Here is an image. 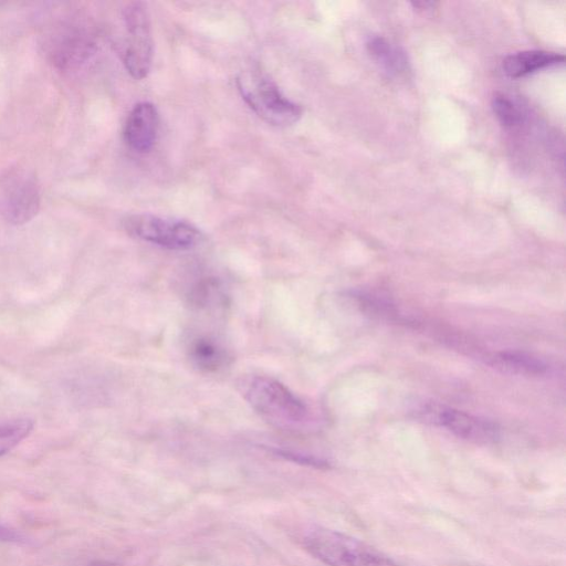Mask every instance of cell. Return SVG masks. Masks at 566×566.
Returning a JSON list of instances; mask_svg holds the SVG:
<instances>
[{"mask_svg":"<svg viewBox=\"0 0 566 566\" xmlns=\"http://www.w3.org/2000/svg\"><path fill=\"white\" fill-rule=\"evenodd\" d=\"M239 388L251 408L279 429L296 430L308 417L306 403L275 378L247 376L241 379Z\"/></svg>","mask_w":566,"mask_h":566,"instance_id":"obj_1","label":"cell"},{"mask_svg":"<svg viewBox=\"0 0 566 566\" xmlns=\"http://www.w3.org/2000/svg\"><path fill=\"white\" fill-rule=\"evenodd\" d=\"M302 541L308 553L328 566H397L379 551L337 531L313 527Z\"/></svg>","mask_w":566,"mask_h":566,"instance_id":"obj_2","label":"cell"},{"mask_svg":"<svg viewBox=\"0 0 566 566\" xmlns=\"http://www.w3.org/2000/svg\"><path fill=\"white\" fill-rule=\"evenodd\" d=\"M43 49L48 60L61 71H74L86 63L97 48L96 34L86 20L71 17L50 27Z\"/></svg>","mask_w":566,"mask_h":566,"instance_id":"obj_3","label":"cell"},{"mask_svg":"<svg viewBox=\"0 0 566 566\" xmlns=\"http://www.w3.org/2000/svg\"><path fill=\"white\" fill-rule=\"evenodd\" d=\"M237 85L249 107L270 125L287 127L302 116V107L285 97L277 85L258 70L241 73Z\"/></svg>","mask_w":566,"mask_h":566,"instance_id":"obj_4","label":"cell"},{"mask_svg":"<svg viewBox=\"0 0 566 566\" xmlns=\"http://www.w3.org/2000/svg\"><path fill=\"white\" fill-rule=\"evenodd\" d=\"M123 226L129 235L169 250H189L201 240L195 226L148 213L128 216Z\"/></svg>","mask_w":566,"mask_h":566,"instance_id":"obj_5","label":"cell"},{"mask_svg":"<svg viewBox=\"0 0 566 566\" xmlns=\"http://www.w3.org/2000/svg\"><path fill=\"white\" fill-rule=\"evenodd\" d=\"M41 206L38 179L25 169H13L0 178V218L20 226L32 220Z\"/></svg>","mask_w":566,"mask_h":566,"instance_id":"obj_6","label":"cell"},{"mask_svg":"<svg viewBox=\"0 0 566 566\" xmlns=\"http://www.w3.org/2000/svg\"><path fill=\"white\" fill-rule=\"evenodd\" d=\"M123 20L127 32L123 63L134 78L142 80L147 76L153 61L151 27L146 4L139 1L127 4Z\"/></svg>","mask_w":566,"mask_h":566,"instance_id":"obj_7","label":"cell"},{"mask_svg":"<svg viewBox=\"0 0 566 566\" xmlns=\"http://www.w3.org/2000/svg\"><path fill=\"white\" fill-rule=\"evenodd\" d=\"M436 421L459 438L480 444L492 443L500 437V429L494 422L455 409L440 410Z\"/></svg>","mask_w":566,"mask_h":566,"instance_id":"obj_8","label":"cell"},{"mask_svg":"<svg viewBox=\"0 0 566 566\" xmlns=\"http://www.w3.org/2000/svg\"><path fill=\"white\" fill-rule=\"evenodd\" d=\"M159 127L156 107L148 102L134 106L124 125V139L137 153L148 151L155 144Z\"/></svg>","mask_w":566,"mask_h":566,"instance_id":"obj_9","label":"cell"},{"mask_svg":"<svg viewBox=\"0 0 566 566\" xmlns=\"http://www.w3.org/2000/svg\"><path fill=\"white\" fill-rule=\"evenodd\" d=\"M187 350L192 365L201 371L216 373L227 367L231 361L228 349L209 336L192 338Z\"/></svg>","mask_w":566,"mask_h":566,"instance_id":"obj_10","label":"cell"},{"mask_svg":"<svg viewBox=\"0 0 566 566\" xmlns=\"http://www.w3.org/2000/svg\"><path fill=\"white\" fill-rule=\"evenodd\" d=\"M564 60V55L555 52L539 50L522 51L506 56L503 60L502 67L509 77L518 78L542 69L563 63Z\"/></svg>","mask_w":566,"mask_h":566,"instance_id":"obj_11","label":"cell"},{"mask_svg":"<svg viewBox=\"0 0 566 566\" xmlns=\"http://www.w3.org/2000/svg\"><path fill=\"white\" fill-rule=\"evenodd\" d=\"M488 365L503 373L522 376H539L546 373L547 365L526 353L497 352L485 357Z\"/></svg>","mask_w":566,"mask_h":566,"instance_id":"obj_12","label":"cell"},{"mask_svg":"<svg viewBox=\"0 0 566 566\" xmlns=\"http://www.w3.org/2000/svg\"><path fill=\"white\" fill-rule=\"evenodd\" d=\"M368 53L389 74L400 75L408 70L406 52L382 36H370L366 43Z\"/></svg>","mask_w":566,"mask_h":566,"instance_id":"obj_13","label":"cell"},{"mask_svg":"<svg viewBox=\"0 0 566 566\" xmlns=\"http://www.w3.org/2000/svg\"><path fill=\"white\" fill-rule=\"evenodd\" d=\"M33 421L28 418H17L0 422V457L8 453L33 430Z\"/></svg>","mask_w":566,"mask_h":566,"instance_id":"obj_14","label":"cell"},{"mask_svg":"<svg viewBox=\"0 0 566 566\" xmlns=\"http://www.w3.org/2000/svg\"><path fill=\"white\" fill-rule=\"evenodd\" d=\"M492 108L503 126L512 128L521 125L523 115L507 96L495 94L492 98Z\"/></svg>","mask_w":566,"mask_h":566,"instance_id":"obj_15","label":"cell"},{"mask_svg":"<svg viewBox=\"0 0 566 566\" xmlns=\"http://www.w3.org/2000/svg\"><path fill=\"white\" fill-rule=\"evenodd\" d=\"M190 297L198 306H209L213 302H218L221 297L220 286L218 281L212 279H205L198 282L191 291Z\"/></svg>","mask_w":566,"mask_h":566,"instance_id":"obj_16","label":"cell"},{"mask_svg":"<svg viewBox=\"0 0 566 566\" xmlns=\"http://www.w3.org/2000/svg\"><path fill=\"white\" fill-rule=\"evenodd\" d=\"M20 539V535L14 531L0 524V541L4 542H17Z\"/></svg>","mask_w":566,"mask_h":566,"instance_id":"obj_17","label":"cell"},{"mask_svg":"<svg viewBox=\"0 0 566 566\" xmlns=\"http://www.w3.org/2000/svg\"><path fill=\"white\" fill-rule=\"evenodd\" d=\"M85 566H124L114 562L108 560H93L86 564Z\"/></svg>","mask_w":566,"mask_h":566,"instance_id":"obj_18","label":"cell"},{"mask_svg":"<svg viewBox=\"0 0 566 566\" xmlns=\"http://www.w3.org/2000/svg\"><path fill=\"white\" fill-rule=\"evenodd\" d=\"M412 6L419 8L420 10H428L431 6H433V2H412Z\"/></svg>","mask_w":566,"mask_h":566,"instance_id":"obj_19","label":"cell"}]
</instances>
